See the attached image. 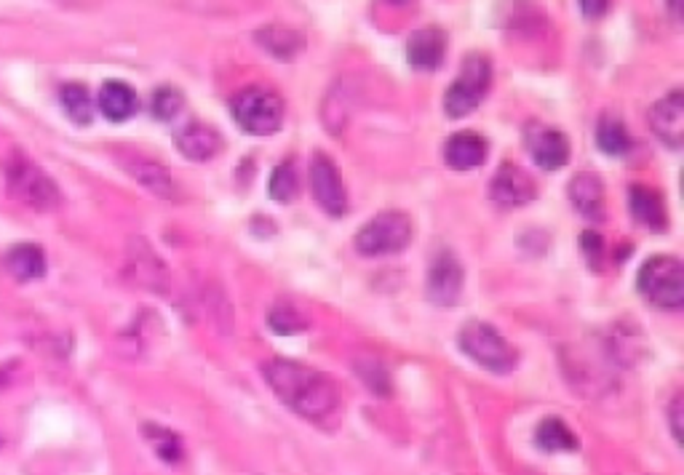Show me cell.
I'll use <instances>...</instances> for the list:
<instances>
[{"mask_svg":"<svg viewBox=\"0 0 684 475\" xmlns=\"http://www.w3.org/2000/svg\"><path fill=\"white\" fill-rule=\"evenodd\" d=\"M263 374L278 401H283L297 416L308 422H324L340 408V396L332 379L310 366L286 358H273L263 366Z\"/></svg>","mask_w":684,"mask_h":475,"instance_id":"6da1fadb","label":"cell"},{"mask_svg":"<svg viewBox=\"0 0 684 475\" xmlns=\"http://www.w3.org/2000/svg\"><path fill=\"white\" fill-rule=\"evenodd\" d=\"M3 182L11 198L35 211H57L62 206L60 185L19 150H11L3 158Z\"/></svg>","mask_w":684,"mask_h":475,"instance_id":"7a4b0ae2","label":"cell"},{"mask_svg":"<svg viewBox=\"0 0 684 475\" xmlns=\"http://www.w3.org/2000/svg\"><path fill=\"white\" fill-rule=\"evenodd\" d=\"M233 121L252 136H271L283 123V102L265 86H249L230 102Z\"/></svg>","mask_w":684,"mask_h":475,"instance_id":"3957f363","label":"cell"},{"mask_svg":"<svg viewBox=\"0 0 684 475\" xmlns=\"http://www.w3.org/2000/svg\"><path fill=\"white\" fill-rule=\"evenodd\" d=\"M639 294L661 307L679 310L684 305V270L677 257H650L636 275Z\"/></svg>","mask_w":684,"mask_h":475,"instance_id":"277c9868","label":"cell"},{"mask_svg":"<svg viewBox=\"0 0 684 475\" xmlns=\"http://www.w3.org/2000/svg\"><path fill=\"white\" fill-rule=\"evenodd\" d=\"M411 243V219L402 211H383L356 233V251L361 257H391Z\"/></svg>","mask_w":684,"mask_h":475,"instance_id":"5b68a950","label":"cell"},{"mask_svg":"<svg viewBox=\"0 0 684 475\" xmlns=\"http://www.w3.org/2000/svg\"><path fill=\"white\" fill-rule=\"evenodd\" d=\"M458 344L471 361H476L481 369H486L492 374H508L516 369V350L505 342V337L495 326H489L484 321L466 324L458 334Z\"/></svg>","mask_w":684,"mask_h":475,"instance_id":"8992f818","label":"cell"},{"mask_svg":"<svg viewBox=\"0 0 684 475\" xmlns=\"http://www.w3.org/2000/svg\"><path fill=\"white\" fill-rule=\"evenodd\" d=\"M492 83V65L486 57L474 54L463 62L460 75L444 94V113L449 118H466L481 105Z\"/></svg>","mask_w":684,"mask_h":475,"instance_id":"52a82bcc","label":"cell"},{"mask_svg":"<svg viewBox=\"0 0 684 475\" xmlns=\"http://www.w3.org/2000/svg\"><path fill=\"white\" fill-rule=\"evenodd\" d=\"M463 280H466V272H463L460 260L449 249L439 251L430 262L428 278H425L428 302H433L436 307H452L463 294Z\"/></svg>","mask_w":684,"mask_h":475,"instance_id":"ba28073f","label":"cell"},{"mask_svg":"<svg viewBox=\"0 0 684 475\" xmlns=\"http://www.w3.org/2000/svg\"><path fill=\"white\" fill-rule=\"evenodd\" d=\"M310 190H313L316 204L321 206L329 216L347 214V190H345L340 171L321 152H316L310 160Z\"/></svg>","mask_w":684,"mask_h":475,"instance_id":"9c48e42d","label":"cell"},{"mask_svg":"<svg viewBox=\"0 0 684 475\" xmlns=\"http://www.w3.org/2000/svg\"><path fill=\"white\" fill-rule=\"evenodd\" d=\"M489 198L500 206H527L538 198V185L522 166L503 163L492 177Z\"/></svg>","mask_w":684,"mask_h":475,"instance_id":"30bf717a","label":"cell"},{"mask_svg":"<svg viewBox=\"0 0 684 475\" xmlns=\"http://www.w3.org/2000/svg\"><path fill=\"white\" fill-rule=\"evenodd\" d=\"M527 150L543 171H559L569 160V139H567V134L559 132V129H550V126H541V123H530Z\"/></svg>","mask_w":684,"mask_h":475,"instance_id":"8fae6325","label":"cell"},{"mask_svg":"<svg viewBox=\"0 0 684 475\" xmlns=\"http://www.w3.org/2000/svg\"><path fill=\"white\" fill-rule=\"evenodd\" d=\"M650 129L655 136L669 144L671 150H679L684 139V94L671 91L650 110Z\"/></svg>","mask_w":684,"mask_h":475,"instance_id":"7c38bea8","label":"cell"},{"mask_svg":"<svg viewBox=\"0 0 684 475\" xmlns=\"http://www.w3.org/2000/svg\"><path fill=\"white\" fill-rule=\"evenodd\" d=\"M489 155V144L486 139L476 132H460V134H452L444 144V160L449 169L455 171H471V169H479L481 163L486 160Z\"/></svg>","mask_w":684,"mask_h":475,"instance_id":"4fadbf2b","label":"cell"},{"mask_svg":"<svg viewBox=\"0 0 684 475\" xmlns=\"http://www.w3.org/2000/svg\"><path fill=\"white\" fill-rule=\"evenodd\" d=\"M447 54V35L439 27H425L411 32V38L407 41V62L414 69H436L444 62Z\"/></svg>","mask_w":684,"mask_h":475,"instance_id":"5bb4252c","label":"cell"},{"mask_svg":"<svg viewBox=\"0 0 684 475\" xmlns=\"http://www.w3.org/2000/svg\"><path fill=\"white\" fill-rule=\"evenodd\" d=\"M628 208H631V216L652 233H663L669 227L663 196L647 185H633L628 190Z\"/></svg>","mask_w":684,"mask_h":475,"instance_id":"9a60e30c","label":"cell"},{"mask_svg":"<svg viewBox=\"0 0 684 475\" xmlns=\"http://www.w3.org/2000/svg\"><path fill=\"white\" fill-rule=\"evenodd\" d=\"M3 270L19 283H32L46 275V254L38 243H16L3 254Z\"/></svg>","mask_w":684,"mask_h":475,"instance_id":"2e32d148","label":"cell"},{"mask_svg":"<svg viewBox=\"0 0 684 475\" xmlns=\"http://www.w3.org/2000/svg\"><path fill=\"white\" fill-rule=\"evenodd\" d=\"M97 107L99 113L113 121V123H124L129 121L139 107L137 91L124 83V80H107L102 88H99V96H97Z\"/></svg>","mask_w":684,"mask_h":475,"instance_id":"e0dca14e","label":"cell"},{"mask_svg":"<svg viewBox=\"0 0 684 475\" xmlns=\"http://www.w3.org/2000/svg\"><path fill=\"white\" fill-rule=\"evenodd\" d=\"M569 201L588 222L605 219V185L596 174H591V171L578 174L569 182Z\"/></svg>","mask_w":684,"mask_h":475,"instance_id":"ac0fdd59","label":"cell"},{"mask_svg":"<svg viewBox=\"0 0 684 475\" xmlns=\"http://www.w3.org/2000/svg\"><path fill=\"white\" fill-rule=\"evenodd\" d=\"M177 147L185 158L190 160H211L219 150H222V136L217 134L214 129H208L206 123H190L177 134Z\"/></svg>","mask_w":684,"mask_h":475,"instance_id":"d6986e66","label":"cell"},{"mask_svg":"<svg viewBox=\"0 0 684 475\" xmlns=\"http://www.w3.org/2000/svg\"><path fill=\"white\" fill-rule=\"evenodd\" d=\"M129 174L137 179L144 190H150L158 198H166V201H177L180 198V187H177L174 177L163 166H158L155 160H134V163H129Z\"/></svg>","mask_w":684,"mask_h":475,"instance_id":"ffe728a7","label":"cell"},{"mask_svg":"<svg viewBox=\"0 0 684 475\" xmlns=\"http://www.w3.org/2000/svg\"><path fill=\"white\" fill-rule=\"evenodd\" d=\"M535 441L538 446L548 452V454H556V452H575L578 449V438L575 433L559 419V416H546L538 430H535Z\"/></svg>","mask_w":684,"mask_h":475,"instance_id":"44dd1931","label":"cell"},{"mask_svg":"<svg viewBox=\"0 0 684 475\" xmlns=\"http://www.w3.org/2000/svg\"><path fill=\"white\" fill-rule=\"evenodd\" d=\"M60 105L68 113V118L78 126H88L94 118V99L83 83H65L60 88Z\"/></svg>","mask_w":684,"mask_h":475,"instance_id":"7402d4cb","label":"cell"},{"mask_svg":"<svg viewBox=\"0 0 684 475\" xmlns=\"http://www.w3.org/2000/svg\"><path fill=\"white\" fill-rule=\"evenodd\" d=\"M596 147L605 155H613V158L625 155L631 150V134H628L625 123L615 115L599 118V123H596Z\"/></svg>","mask_w":684,"mask_h":475,"instance_id":"603a6c76","label":"cell"},{"mask_svg":"<svg viewBox=\"0 0 684 475\" xmlns=\"http://www.w3.org/2000/svg\"><path fill=\"white\" fill-rule=\"evenodd\" d=\"M268 193L278 204H291L300 193V177L291 160H283L281 166H275L268 182Z\"/></svg>","mask_w":684,"mask_h":475,"instance_id":"cb8c5ba5","label":"cell"},{"mask_svg":"<svg viewBox=\"0 0 684 475\" xmlns=\"http://www.w3.org/2000/svg\"><path fill=\"white\" fill-rule=\"evenodd\" d=\"M268 326L273 329L275 334H283V337H289V334H302L305 329H308V315L300 310V307H294V305H275L271 307V313H268Z\"/></svg>","mask_w":684,"mask_h":475,"instance_id":"d4e9b609","label":"cell"},{"mask_svg":"<svg viewBox=\"0 0 684 475\" xmlns=\"http://www.w3.org/2000/svg\"><path fill=\"white\" fill-rule=\"evenodd\" d=\"M257 41L273 54V57H281V59H291L300 49H302V38L294 32V30H260L257 32Z\"/></svg>","mask_w":684,"mask_h":475,"instance_id":"484cf974","label":"cell"},{"mask_svg":"<svg viewBox=\"0 0 684 475\" xmlns=\"http://www.w3.org/2000/svg\"><path fill=\"white\" fill-rule=\"evenodd\" d=\"M182 107H185V96H182V91L174 88V86H161V88H155V94H153V99H150V113H153V118H158V121H171V118H177V115L182 113Z\"/></svg>","mask_w":684,"mask_h":475,"instance_id":"4316f807","label":"cell"},{"mask_svg":"<svg viewBox=\"0 0 684 475\" xmlns=\"http://www.w3.org/2000/svg\"><path fill=\"white\" fill-rule=\"evenodd\" d=\"M144 433H147V441L153 443V449L158 452V457H161L163 462H180V457H182V443H180V438H177L174 433L161 430V427H144Z\"/></svg>","mask_w":684,"mask_h":475,"instance_id":"83f0119b","label":"cell"},{"mask_svg":"<svg viewBox=\"0 0 684 475\" xmlns=\"http://www.w3.org/2000/svg\"><path fill=\"white\" fill-rule=\"evenodd\" d=\"M580 243H583V251H586L588 262L596 268V265H599V257H602V235L594 233V230H586V233L580 235Z\"/></svg>","mask_w":684,"mask_h":475,"instance_id":"f1b7e54d","label":"cell"},{"mask_svg":"<svg viewBox=\"0 0 684 475\" xmlns=\"http://www.w3.org/2000/svg\"><path fill=\"white\" fill-rule=\"evenodd\" d=\"M669 422H671V433H674L677 443H682V396H674V401L669 406Z\"/></svg>","mask_w":684,"mask_h":475,"instance_id":"f546056e","label":"cell"},{"mask_svg":"<svg viewBox=\"0 0 684 475\" xmlns=\"http://www.w3.org/2000/svg\"><path fill=\"white\" fill-rule=\"evenodd\" d=\"M607 8H610L607 3H586V0L580 3V11H583L586 16H602Z\"/></svg>","mask_w":684,"mask_h":475,"instance_id":"4dcf8cb0","label":"cell"}]
</instances>
